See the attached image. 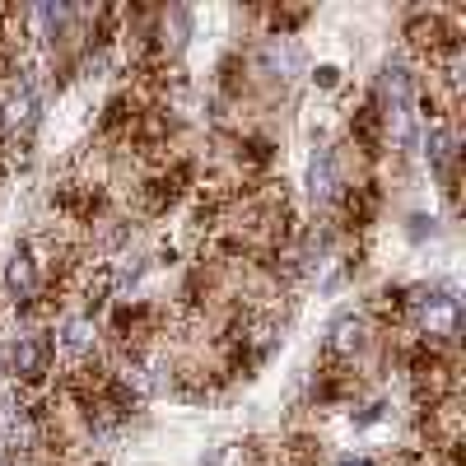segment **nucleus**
I'll return each mask as SVG.
<instances>
[{"label": "nucleus", "mask_w": 466, "mask_h": 466, "mask_svg": "<svg viewBox=\"0 0 466 466\" xmlns=\"http://www.w3.org/2000/svg\"><path fill=\"white\" fill-rule=\"evenodd\" d=\"M369 331H373V322H369L364 308H345V313H336L331 327H327V355H331V360H355V355H364Z\"/></svg>", "instance_id": "423d86ee"}, {"label": "nucleus", "mask_w": 466, "mask_h": 466, "mask_svg": "<svg viewBox=\"0 0 466 466\" xmlns=\"http://www.w3.org/2000/svg\"><path fill=\"white\" fill-rule=\"evenodd\" d=\"M261 61H266V70L270 75H280V80H294V70H299V47L289 43L285 33H276V37H266V47H261Z\"/></svg>", "instance_id": "6e6552de"}, {"label": "nucleus", "mask_w": 466, "mask_h": 466, "mask_svg": "<svg viewBox=\"0 0 466 466\" xmlns=\"http://www.w3.org/2000/svg\"><path fill=\"white\" fill-rule=\"evenodd\" d=\"M37 112H43V94L33 80H15V89L0 98V140L24 145L37 127Z\"/></svg>", "instance_id": "7ed1b4c3"}, {"label": "nucleus", "mask_w": 466, "mask_h": 466, "mask_svg": "<svg viewBox=\"0 0 466 466\" xmlns=\"http://www.w3.org/2000/svg\"><path fill=\"white\" fill-rule=\"evenodd\" d=\"M0 303H5V299H0ZM0 318H5V308H0Z\"/></svg>", "instance_id": "9b49d317"}, {"label": "nucleus", "mask_w": 466, "mask_h": 466, "mask_svg": "<svg viewBox=\"0 0 466 466\" xmlns=\"http://www.w3.org/2000/svg\"><path fill=\"white\" fill-rule=\"evenodd\" d=\"M308 197L322 206L340 197V164L331 149H313V159H308Z\"/></svg>", "instance_id": "0eeeda50"}, {"label": "nucleus", "mask_w": 466, "mask_h": 466, "mask_svg": "<svg viewBox=\"0 0 466 466\" xmlns=\"http://www.w3.org/2000/svg\"><path fill=\"white\" fill-rule=\"evenodd\" d=\"M313 80H318L322 89H336V85H340V70H336V66H318V75H313Z\"/></svg>", "instance_id": "1a4fd4ad"}, {"label": "nucleus", "mask_w": 466, "mask_h": 466, "mask_svg": "<svg viewBox=\"0 0 466 466\" xmlns=\"http://www.w3.org/2000/svg\"><path fill=\"white\" fill-rule=\"evenodd\" d=\"M52 340H56V355H66L75 369H80V364H89L98 355V322L89 313H70V318L56 322Z\"/></svg>", "instance_id": "39448f33"}, {"label": "nucleus", "mask_w": 466, "mask_h": 466, "mask_svg": "<svg viewBox=\"0 0 466 466\" xmlns=\"http://www.w3.org/2000/svg\"><path fill=\"white\" fill-rule=\"evenodd\" d=\"M5 369H10V378H15L19 392H37V387H47V378H52V369H56V340H52V331H43V327L19 331V336L10 340Z\"/></svg>", "instance_id": "f257e3e1"}, {"label": "nucleus", "mask_w": 466, "mask_h": 466, "mask_svg": "<svg viewBox=\"0 0 466 466\" xmlns=\"http://www.w3.org/2000/svg\"><path fill=\"white\" fill-rule=\"evenodd\" d=\"M415 308V322H420V336L424 340H452L457 327H461V303L457 294H443V289H420V299H410Z\"/></svg>", "instance_id": "20e7f679"}, {"label": "nucleus", "mask_w": 466, "mask_h": 466, "mask_svg": "<svg viewBox=\"0 0 466 466\" xmlns=\"http://www.w3.org/2000/svg\"><path fill=\"white\" fill-rule=\"evenodd\" d=\"M0 289H5V303H15L19 313L43 299V261H37L33 243H19L10 257H5V276H0Z\"/></svg>", "instance_id": "f03ea898"}, {"label": "nucleus", "mask_w": 466, "mask_h": 466, "mask_svg": "<svg viewBox=\"0 0 466 466\" xmlns=\"http://www.w3.org/2000/svg\"><path fill=\"white\" fill-rule=\"evenodd\" d=\"M336 466H378V461H369V457H340Z\"/></svg>", "instance_id": "9d476101"}]
</instances>
